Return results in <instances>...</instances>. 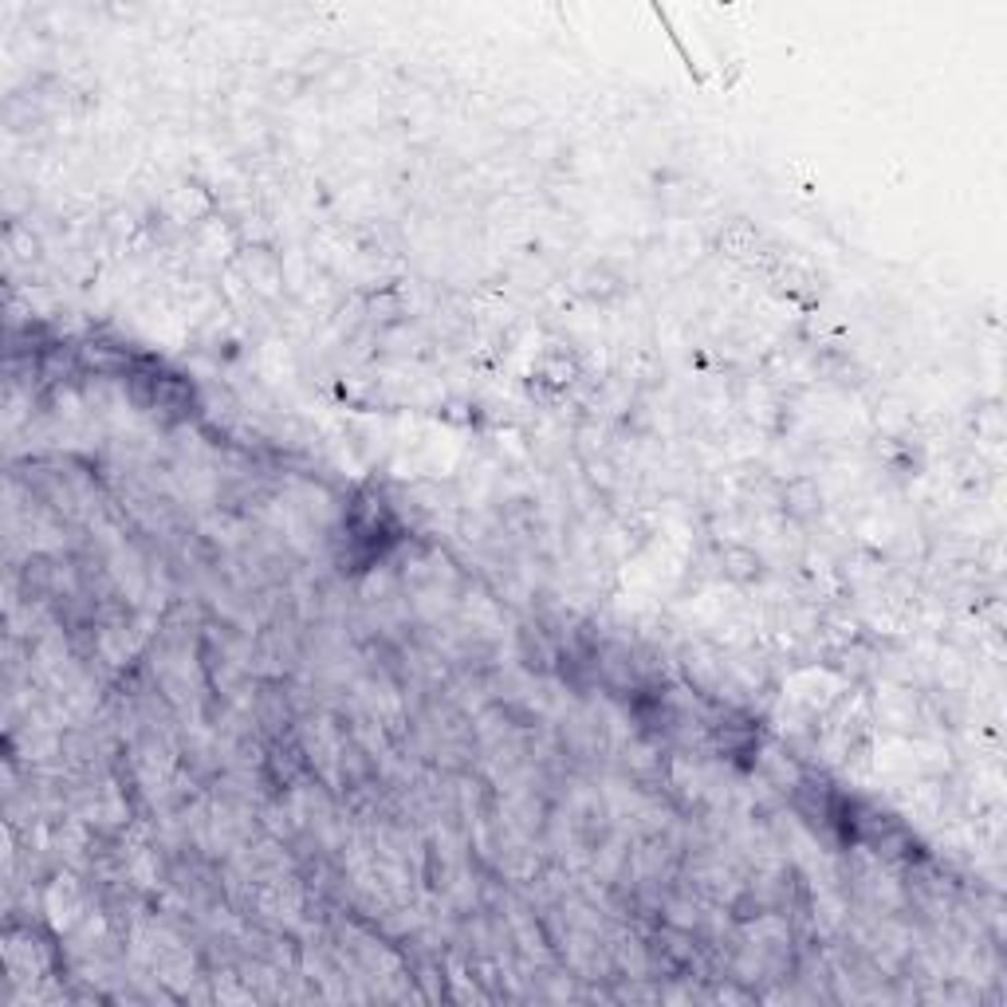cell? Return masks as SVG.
Returning <instances> with one entry per match:
<instances>
[{"label":"cell","mask_w":1007,"mask_h":1007,"mask_svg":"<svg viewBox=\"0 0 1007 1007\" xmlns=\"http://www.w3.org/2000/svg\"><path fill=\"white\" fill-rule=\"evenodd\" d=\"M716 248H720L728 260L756 264V260H760V253H763V236H760V228L748 225V221H732L725 233L716 236Z\"/></svg>","instance_id":"1"}]
</instances>
